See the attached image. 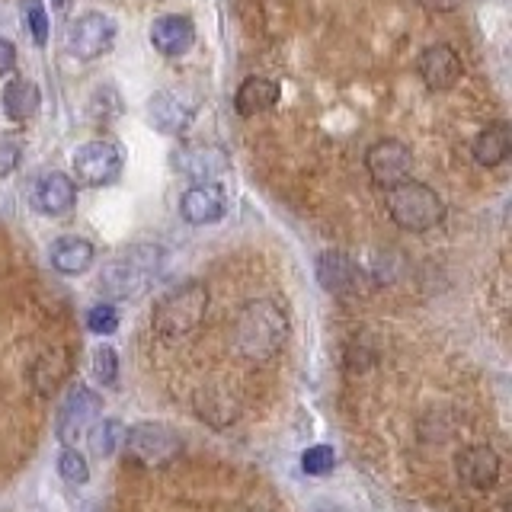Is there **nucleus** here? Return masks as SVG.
Returning <instances> with one entry per match:
<instances>
[{"mask_svg":"<svg viewBox=\"0 0 512 512\" xmlns=\"http://www.w3.org/2000/svg\"><path fill=\"white\" fill-rule=\"evenodd\" d=\"M288 340V317L272 298H256L234 320V349L250 362L276 359Z\"/></svg>","mask_w":512,"mask_h":512,"instance_id":"obj_1","label":"nucleus"},{"mask_svg":"<svg viewBox=\"0 0 512 512\" xmlns=\"http://www.w3.org/2000/svg\"><path fill=\"white\" fill-rule=\"evenodd\" d=\"M160 269H164V250L157 244H135V247L122 250L119 256H112V260L103 266L100 292L116 301L138 298L154 285Z\"/></svg>","mask_w":512,"mask_h":512,"instance_id":"obj_2","label":"nucleus"},{"mask_svg":"<svg viewBox=\"0 0 512 512\" xmlns=\"http://www.w3.org/2000/svg\"><path fill=\"white\" fill-rule=\"evenodd\" d=\"M205 311H208V285L199 279H189L167 288L157 298L151 311V324L164 340H186V336H192L202 327Z\"/></svg>","mask_w":512,"mask_h":512,"instance_id":"obj_3","label":"nucleus"},{"mask_svg":"<svg viewBox=\"0 0 512 512\" xmlns=\"http://www.w3.org/2000/svg\"><path fill=\"white\" fill-rule=\"evenodd\" d=\"M384 205H388V215L397 228L410 231V234H423V231L439 228L448 215L439 192L420 180H400V183L388 186Z\"/></svg>","mask_w":512,"mask_h":512,"instance_id":"obj_4","label":"nucleus"},{"mask_svg":"<svg viewBox=\"0 0 512 512\" xmlns=\"http://www.w3.org/2000/svg\"><path fill=\"white\" fill-rule=\"evenodd\" d=\"M122 448L144 468H167L180 455V436L164 423H135L125 429Z\"/></svg>","mask_w":512,"mask_h":512,"instance_id":"obj_5","label":"nucleus"},{"mask_svg":"<svg viewBox=\"0 0 512 512\" xmlns=\"http://www.w3.org/2000/svg\"><path fill=\"white\" fill-rule=\"evenodd\" d=\"M116 32H119V26H116V20H112L109 13L87 10L68 26L64 48H68V55L77 58V61H96L112 48V42H116Z\"/></svg>","mask_w":512,"mask_h":512,"instance_id":"obj_6","label":"nucleus"},{"mask_svg":"<svg viewBox=\"0 0 512 512\" xmlns=\"http://www.w3.org/2000/svg\"><path fill=\"white\" fill-rule=\"evenodd\" d=\"M100 413H103V397L93 388H87V384H74L58 407V420H55L58 442L77 445L90 432V426L100 420Z\"/></svg>","mask_w":512,"mask_h":512,"instance_id":"obj_7","label":"nucleus"},{"mask_svg":"<svg viewBox=\"0 0 512 512\" xmlns=\"http://www.w3.org/2000/svg\"><path fill=\"white\" fill-rule=\"evenodd\" d=\"M170 167L192 183H218V176L231 170V154L221 144L183 141L170 151Z\"/></svg>","mask_w":512,"mask_h":512,"instance_id":"obj_8","label":"nucleus"},{"mask_svg":"<svg viewBox=\"0 0 512 512\" xmlns=\"http://www.w3.org/2000/svg\"><path fill=\"white\" fill-rule=\"evenodd\" d=\"M71 167H74V180L77 183L100 189V186H109V183L119 180V173H122V151L112 141H106V138H93V141H87L84 148L74 154Z\"/></svg>","mask_w":512,"mask_h":512,"instance_id":"obj_9","label":"nucleus"},{"mask_svg":"<svg viewBox=\"0 0 512 512\" xmlns=\"http://www.w3.org/2000/svg\"><path fill=\"white\" fill-rule=\"evenodd\" d=\"M199 112V100L186 90H160L148 100V122L160 135H183Z\"/></svg>","mask_w":512,"mask_h":512,"instance_id":"obj_10","label":"nucleus"},{"mask_svg":"<svg viewBox=\"0 0 512 512\" xmlns=\"http://www.w3.org/2000/svg\"><path fill=\"white\" fill-rule=\"evenodd\" d=\"M410 167H413V154L407 144L397 138H381L365 151V170L372 176V183L381 189L407 180Z\"/></svg>","mask_w":512,"mask_h":512,"instance_id":"obj_11","label":"nucleus"},{"mask_svg":"<svg viewBox=\"0 0 512 512\" xmlns=\"http://www.w3.org/2000/svg\"><path fill=\"white\" fill-rule=\"evenodd\" d=\"M416 74H420L423 87L432 90V93H445L458 87V80L464 74V64H461V55L455 52L452 45H429L423 48V55L416 58Z\"/></svg>","mask_w":512,"mask_h":512,"instance_id":"obj_12","label":"nucleus"},{"mask_svg":"<svg viewBox=\"0 0 512 512\" xmlns=\"http://www.w3.org/2000/svg\"><path fill=\"white\" fill-rule=\"evenodd\" d=\"M228 212V192L218 183H192L180 199L186 224H218Z\"/></svg>","mask_w":512,"mask_h":512,"instance_id":"obj_13","label":"nucleus"},{"mask_svg":"<svg viewBox=\"0 0 512 512\" xmlns=\"http://www.w3.org/2000/svg\"><path fill=\"white\" fill-rule=\"evenodd\" d=\"M455 474L464 487L490 490L500 480V455L490 445H468L455 458Z\"/></svg>","mask_w":512,"mask_h":512,"instance_id":"obj_14","label":"nucleus"},{"mask_svg":"<svg viewBox=\"0 0 512 512\" xmlns=\"http://www.w3.org/2000/svg\"><path fill=\"white\" fill-rule=\"evenodd\" d=\"M317 282L330 295H352L362 285V269L352 256L340 250H324L317 256Z\"/></svg>","mask_w":512,"mask_h":512,"instance_id":"obj_15","label":"nucleus"},{"mask_svg":"<svg viewBox=\"0 0 512 512\" xmlns=\"http://www.w3.org/2000/svg\"><path fill=\"white\" fill-rule=\"evenodd\" d=\"M74 202H77V183L68 173H45L39 176V183L32 186V205H36V212L48 218L68 215Z\"/></svg>","mask_w":512,"mask_h":512,"instance_id":"obj_16","label":"nucleus"},{"mask_svg":"<svg viewBox=\"0 0 512 512\" xmlns=\"http://www.w3.org/2000/svg\"><path fill=\"white\" fill-rule=\"evenodd\" d=\"M151 42H154V48L160 55L180 58V55L189 52L192 45H196V26H192V20L183 13L157 16L154 26H151Z\"/></svg>","mask_w":512,"mask_h":512,"instance_id":"obj_17","label":"nucleus"},{"mask_svg":"<svg viewBox=\"0 0 512 512\" xmlns=\"http://www.w3.org/2000/svg\"><path fill=\"white\" fill-rule=\"evenodd\" d=\"M48 260L52 266L61 272V276H80L87 272L96 260V247L90 244L87 237H77V234H64L58 237L52 250H48Z\"/></svg>","mask_w":512,"mask_h":512,"instance_id":"obj_18","label":"nucleus"},{"mask_svg":"<svg viewBox=\"0 0 512 512\" xmlns=\"http://www.w3.org/2000/svg\"><path fill=\"white\" fill-rule=\"evenodd\" d=\"M279 96H282V90H279L276 80L247 77L234 93V109H237V116L253 119V116H260V112H269L272 106H276Z\"/></svg>","mask_w":512,"mask_h":512,"instance_id":"obj_19","label":"nucleus"},{"mask_svg":"<svg viewBox=\"0 0 512 512\" xmlns=\"http://www.w3.org/2000/svg\"><path fill=\"white\" fill-rule=\"evenodd\" d=\"M0 106H4V116L13 122H29L39 116L42 109V93L39 87L26 77H13L4 87V96H0Z\"/></svg>","mask_w":512,"mask_h":512,"instance_id":"obj_20","label":"nucleus"},{"mask_svg":"<svg viewBox=\"0 0 512 512\" xmlns=\"http://www.w3.org/2000/svg\"><path fill=\"white\" fill-rule=\"evenodd\" d=\"M512 151V135H509V125L506 122H496L490 125L487 132H480L474 141V160L480 167H500L509 160Z\"/></svg>","mask_w":512,"mask_h":512,"instance_id":"obj_21","label":"nucleus"},{"mask_svg":"<svg viewBox=\"0 0 512 512\" xmlns=\"http://www.w3.org/2000/svg\"><path fill=\"white\" fill-rule=\"evenodd\" d=\"M196 413L202 416L205 423H212V426H228L237 420V400L218 388V384H208V388H202L196 394Z\"/></svg>","mask_w":512,"mask_h":512,"instance_id":"obj_22","label":"nucleus"},{"mask_svg":"<svg viewBox=\"0 0 512 512\" xmlns=\"http://www.w3.org/2000/svg\"><path fill=\"white\" fill-rule=\"evenodd\" d=\"M125 439V423L109 416V420H96L87 432V442H90V455L93 458H112L122 448Z\"/></svg>","mask_w":512,"mask_h":512,"instance_id":"obj_23","label":"nucleus"},{"mask_svg":"<svg viewBox=\"0 0 512 512\" xmlns=\"http://www.w3.org/2000/svg\"><path fill=\"white\" fill-rule=\"evenodd\" d=\"M58 474L61 480H68L71 487H84L90 480V464L87 458L77 452V445H64L58 455Z\"/></svg>","mask_w":512,"mask_h":512,"instance_id":"obj_24","label":"nucleus"},{"mask_svg":"<svg viewBox=\"0 0 512 512\" xmlns=\"http://www.w3.org/2000/svg\"><path fill=\"white\" fill-rule=\"evenodd\" d=\"M336 468V452L330 445H311L301 452V471L311 477H324Z\"/></svg>","mask_w":512,"mask_h":512,"instance_id":"obj_25","label":"nucleus"},{"mask_svg":"<svg viewBox=\"0 0 512 512\" xmlns=\"http://www.w3.org/2000/svg\"><path fill=\"white\" fill-rule=\"evenodd\" d=\"M93 378L112 388L119 381V352L112 346H96L93 349Z\"/></svg>","mask_w":512,"mask_h":512,"instance_id":"obj_26","label":"nucleus"},{"mask_svg":"<svg viewBox=\"0 0 512 512\" xmlns=\"http://www.w3.org/2000/svg\"><path fill=\"white\" fill-rule=\"evenodd\" d=\"M87 330L96 336H109L119 330V311L112 304H93L87 311Z\"/></svg>","mask_w":512,"mask_h":512,"instance_id":"obj_27","label":"nucleus"},{"mask_svg":"<svg viewBox=\"0 0 512 512\" xmlns=\"http://www.w3.org/2000/svg\"><path fill=\"white\" fill-rule=\"evenodd\" d=\"M23 135H0V176H10L23 160Z\"/></svg>","mask_w":512,"mask_h":512,"instance_id":"obj_28","label":"nucleus"},{"mask_svg":"<svg viewBox=\"0 0 512 512\" xmlns=\"http://www.w3.org/2000/svg\"><path fill=\"white\" fill-rule=\"evenodd\" d=\"M26 23H29V32L36 45H45L48 42V13H45V4L42 0H29L26 4Z\"/></svg>","mask_w":512,"mask_h":512,"instance_id":"obj_29","label":"nucleus"},{"mask_svg":"<svg viewBox=\"0 0 512 512\" xmlns=\"http://www.w3.org/2000/svg\"><path fill=\"white\" fill-rule=\"evenodd\" d=\"M13 68H16V45L7 36H0V77L10 74Z\"/></svg>","mask_w":512,"mask_h":512,"instance_id":"obj_30","label":"nucleus"},{"mask_svg":"<svg viewBox=\"0 0 512 512\" xmlns=\"http://www.w3.org/2000/svg\"><path fill=\"white\" fill-rule=\"evenodd\" d=\"M416 4L429 13H452V10H458L461 0H416Z\"/></svg>","mask_w":512,"mask_h":512,"instance_id":"obj_31","label":"nucleus"}]
</instances>
